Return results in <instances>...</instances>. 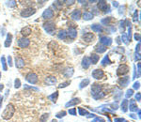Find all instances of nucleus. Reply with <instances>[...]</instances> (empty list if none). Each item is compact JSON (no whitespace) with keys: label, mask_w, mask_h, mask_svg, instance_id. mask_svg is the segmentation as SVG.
Listing matches in <instances>:
<instances>
[{"label":"nucleus","mask_w":141,"mask_h":122,"mask_svg":"<svg viewBox=\"0 0 141 122\" xmlns=\"http://www.w3.org/2000/svg\"><path fill=\"white\" fill-rule=\"evenodd\" d=\"M91 95L95 99H102L106 96V93L103 92V86L99 84H94L91 86Z\"/></svg>","instance_id":"f257e3e1"},{"label":"nucleus","mask_w":141,"mask_h":122,"mask_svg":"<svg viewBox=\"0 0 141 122\" xmlns=\"http://www.w3.org/2000/svg\"><path fill=\"white\" fill-rule=\"evenodd\" d=\"M14 113H15V107H14V105L12 103H9L6 106V108L3 111L1 117L5 120H9V119H10V118L13 117Z\"/></svg>","instance_id":"f03ea898"},{"label":"nucleus","mask_w":141,"mask_h":122,"mask_svg":"<svg viewBox=\"0 0 141 122\" xmlns=\"http://www.w3.org/2000/svg\"><path fill=\"white\" fill-rule=\"evenodd\" d=\"M43 28L48 34L53 35L55 33V30H56V24L52 21H47L46 23L43 24Z\"/></svg>","instance_id":"7ed1b4c3"},{"label":"nucleus","mask_w":141,"mask_h":122,"mask_svg":"<svg viewBox=\"0 0 141 122\" xmlns=\"http://www.w3.org/2000/svg\"><path fill=\"white\" fill-rule=\"evenodd\" d=\"M130 71L129 66L126 64H120L119 66V68L117 69V75L118 76H123L125 74H127Z\"/></svg>","instance_id":"20e7f679"},{"label":"nucleus","mask_w":141,"mask_h":122,"mask_svg":"<svg viewBox=\"0 0 141 122\" xmlns=\"http://www.w3.org/2000/svg\"><path fill=\"white\" fill-rule=\"evenodd\" d=\"M36 13V9L34 8H27V9H24L21 11L20 15L22 16L23 18H28L32 15H34Z\"/></svg>","instance_id":"39448f33"},{"label":"nucleus","mask_w":141,"mask_h":122,"mask_svg":"<svg viewBox=\"0 0 141 122\" xmlns=\"http://www.w3.org/2000/svg\"><path fill=\"white\" fill-rule=\"evenodd\" d=\"M26 80L27 82H29L30 84H32V85H35V84H37V82H38L39 79H38V75L35 73H29L27 74Z\"/></svg>","instance_id":"423d86ee"},{"label":"nucleus","mask_w":141,"mask_h":122,"mask_svg":"<svg viewBox=\"0 0 141 122\" xmlns=\"http://www.w3.org/2000/svg\"><path fill=\"white\" fill-rule=\"evenodd\" d=\"M91 75H92V77L94 79L101 80V79H103L105 77V73H104V71L101 70V69H96V70H94L92 72Z\"/></svg>","instance_id":"0eeeda50"},{"label":"nucleus","mask_w":141,"mask_h":122,"mask_svg":"<svg viewBox=\"0 0 141 122\" xmlns=\"http://www.w3.org/2000/svg\"><path fill=\"white\" fill-rule=\"evenodd\" d=\"M18 46L20 47V48H23V49H25V48H27L29 44H30V41L27 39V38H21V39H19V41H18Z\"/></svg>","instance_id":"6e6552de"},{"label":"nucleus","mask_w":141,"mask_h":122,"mask_svg":"<svg viewBox=\"0 0 141 122\" xmlns=\"http://www.w3.org/2000/svg\"><path fill=\"white\" fill-rule=\"evenodd\" d=\"M54 10L51 8H48L47 9H45L42 13V18L45 20H49V19L53 18L54 17Z\"/></svg>","instance_id":"1a4fd4ad"},{"label":"nucleus","mask_w":141,"mask_h":122,"mask_svg":"<svg viewBox=\"0 0 141 122\" xmlns=\"http://www.w3.org/2000/svg\"><path fill=\"white\" fill-rule=\"evenodd\" d=\"M100 43L104 46H110L112 44V39L109 37H101L100 38Z\"/></svg>","instance_id":"9d476101"},{"label":"nucleus","mask_w":141,"mask_h":122,"mask_svg":"<svg viewBox=\"0 0 141 122\" xmlns=\"http://www.w3.org/2000/svg\"><path fill=\"white\" fill-rule=\"evenodd\" d=\"M94 38H95V36H94L93 33L88 32V33H86V34H84L82 36V40L84 41H86V42H91V41H94Z\"/></svg>","instance_id":"9b49d317"},{"label":"nucleus","mask_w":141,"mask_h":122,"mask_svg":"<svg viewBox=\"0 0 141 122\" xmlns=\"http://www.w3.org/2000/svg\"><path fill=\"white\" fill-rule=\"evenodd\" d=\"M66 32H67V37H69L71 40H74L75 38L77 37V31H76V29L73 28V27H70L68 29V31Z\"/></svg>","instance_id":"f8f14e48"},{"label":"nucleus","mask_w":141,"mask_h":122,"mask_svg":"<svg viewBox=\"0 0 141 122\" xmlns=\"http://www.w3.org/2000/svg\"><path fill=\"white\" fill-rule=\"evenodd\" d=\"M25 60L22 58V57H20V56H16V58H15V66H16V68L18 69H22L25 67Z\"/></svg>","instance_id":"ddd939ff"},{"label":"nucleus","mask_w":141,"mask_h":122,"mask_svg":"<svg viewBox=\"0 0 141 122\" xmlns=\"http://www.w3.org/2000/svg\"><path fill=\"white\" fill-rule=\"evenodd\" d=\"M81 15H82V12H81V10L80 9H74L71 13H70V17L72 20H80L81 18Z\"/></svg>","instance_id":"4468645a"},{"label":"nucleus","mask_w":141,"mask_h":122,"mask_svg":"<svg viewBox=\"0 0 141 122\" xmlns=\"http://www.w3.org/2000/svg\"><path fill=\"white\" fill-rule=\"evenodd\" d=\"M129 81H130V77H123V78H119L118 83H119V85L121 87H125V86H128V84H129Z\"/></svg>","instance_id":"2eb2a0df"},{"label":"nucleus","mask_w":141,"mask_h":122,"mask_svg":"<svg viewBox=\"0 0 141 122\" xmlns=\"http://www.w3.org/2000/svg\"><path fill=\"white\" fill-rule=\"evenodd\" d=\"M81 102V99L79 98H73L72 99H70V101H68L66 104H65V106H66L67 108L68 107H71V106H74L76 104H78Z\"/></svg>","instance_id":"dca6fc26"},{"label":"nucleus","mask_w":141,"mask_h":122,"mask_svg":"<svg viewBox=\"0 0 141 122\" xmlns=\"http://www.w3.org/2000/svg\"><path fill=\"white\" fill-rule=\"evenodd\" d=\"M45 83L49 86H54V85L57 84V78L55 76H52V75L47 76L45 78Z\"/></svg>","instance_id":"f3484780"},{"label":"nucleus","mask_w":141,"mask_h":122,"mask_svg":"<svg viewBox=\"0 0 141 122\" xmlns=\"http://www.w3.org/2000/svg\"><path fill=\"white\" fill-rule=\"evenodd\" d=\"M128 109H130V111L132 112H136L137 110H139L135 99H130V104H128Z\"/></svg>","instance_id":"a211bd4d"},{"label":"nucleus","mask_w":141,"mask_h":122,"mask_svg":"<svg viewBox=\"0 0 141 122\" xmlns=\"http://www.w3.org/2000/svg\"><path fill=\"white\" fill-rule=\"evenodd\" d=\"M31 33H32V30H31L30 27L28 26H25L22 28V30H21V34L23 35L24 38H26V37L29 36Z\"/></svg>","instance_id":"6ab92c4d"},{"label":"nucleus","mask_w":141,"mask_h":122,"mask_svg":"<svg viewBox=\"0 0 141 122\" xmlns=\"http://www.w3.org/2000/svg\"><path fill=\"white\" fill-rule=\"evenodd\" d=\"M98 8H99L100 10L106 11V9H108V5H107V3H106V1L102 0V1H99V2H98Z\"/></svg>","instance_id":"aec40b11"},{"label":"nucleus","mask_w":141,"mask_h":122,"mask_svg":"<svg viewBox=\"0 0 141 122\" xmlns=\"http://www.w3.org/2000/svg\"><path fill=\"white\" fill-rule=\"evenodd\" d=\"M99 59H100V55H98L97 54H90V57H89L90 64H93V65L97 64L98 61H99Z\"/></svg>","instance_id":"412c9836"},{"label":"nucleus","mask_w":141,"mask_h":122,"mask_svg":"<svg viewBox=\"0 0 141 122\" xmlns=\"http://www.w3.org/2000/svg\"><path fill=\"white\" fill-rule=\"evenodd\" d=\"M89 66H90V61H89V58H88V56L83 57V59H82V67H83L85 70H87V69L89 68Z\"/></svg>","instance_id":"4be33fe9"},{"label":"nucleus","mask_w":141,"mask_h":122,"mask_svg":"<svg viewBox=\"0 0 141 122\" xmlns=\"http://www.w3.org/2000/svg\"><path fill=\"white\" fill-rule=\"evenodd\" d=\"M74 73V70L73 68H67L65 71H63V75L67 78H69V77L72 76V74Z\"/></svg>","instance_id":"5701e85b"},{"label":"nucleus","mask_w":141,"mask_h":122,"mask_svg":"<svg viewBox=\"0 0 141 122\" xmlns=\"http://www.w3.org/2000/svg\"><path fill=\"white\" fill-rule=\"evenodd\" d=\"M11 42H12V35L9 33L8 35H7V39H6V41H5V43H4V46L5 47H9V46L11 45Z\"/></svg>","instance_id":"b1692460"},{"label":"nucleus","mask_w":141,"mask_h":122,"mask_svg":"<svg viewBox=\"0 0 141 122\" xmlns=\"http://www.w3.org/2000/svg\"><path fill=\"white\" fill-rule=\"evenodd\" d=\"M106 50H107V48H106V46L102 45V44H98V45L95 47V51H96L97 53H99V54L105 53Z\"/></svg>","instance_id":"393cba45"},{"label":"nucleus","mask_w":141,"mask_h":122,"mask_svg":"<svg viewBox=\"0 0 141 122\" xmlns=\"http://www.w3.org/2000/svg\"><path fill=\"white\" fill-rule=\"evenodd\" d=\"M57 98H58V92H57V91L54 92L53 94H51V95L48 96V99H50V100H52V102H54V103L57 102Z\"/></svg>","instance_id":"a878e982"},{"label":"nucleus","mask_w":141,"mask_h":122,"mask_svg":"<svg viewBox=\"0 0 141 122\" xmlns=\"http://www.w3.org/2000/svg\"><path fill=\"white\" fill-rule=\"evenodd\" d=\"M128 104H129V101H128L127 99H123L122 100V102H121V111L123 112V113H126L128 110Z\"/></svg>","instance_id":"bb28decb"},{"label":"nucleus","mask_w":141,"mask_h":122,"mask_svg":"<svg viewBox=\"0 0 141 122\" xmlns=\"http://www.w3.org/2000/svg\"><path fill=\"white\" fill-rule=\"evenodd\" d=\"M89 83H90V80L89 79H88V78H86V79H84V80H82L81 81V83H80L79 85V88H84V87H86V86H88V85H89Z\"/></svg>","instance_id":"cd10ccee"},{"label":"nucleus","mask_w":141,"mask_h":122,"mask_svg":"<svg viewBox=\"0 0 141 122\" xmlns=\"http://www.w3.org/2000/svg\"><path fill=\"white\" fill-rule=\"evenodd\" d=\"M83 19H84L85 21H89V20L93 19V14L88 12V11H85L84 13H83Z\"/></svg>","instance_id":"c85d7f7f"},{"label":"nucleus","mask_w":141,"mask_h":122,"mask_svg":"<svg viewBox=\"0 0 141 122\" xmlns=\"http://www.w3.org/2000/svg\"><path fill=\"white\" fill-rule=\"evenodd\" d=\"M91 29H92V31L97 32V33H100V32L103 31V27L100 24H96L91 25Z\"/></svg>","instance_id":"c756f323"},{"label":"nucleus","mask_w":141,"mask_h":122,"mask_svg":"<svg viewBox=\"0 0 141 122\" xmlns=\"http://www.w3.org/2000/svg\"><path fill=\"white\" fill-rule=\"evenodd\" d=\"M58 39L59 40H66L67 39V32L66 30H60V31L58 32Z\"/></svg>","instance_id":"7c9ffc66"},{"label":"nucleus","mask_w":141,"mask_h":122,"mask_svg":"<svg viewBox=\"0 0 141 122\" xmlns=\"http://www.w3.org/2000/svg\"><path fill=\"white\" fill-rule=\"evenodd\" d=\"M112 62L110 61V59H109V56L106 54V56L104 57V59L102 60V62H101V64L103 65V66H106V65H109V64H111Z\"/></svg>","instance_id":"2f4dec72"},{"label":"nucleus","mask_w":141,"mask_h":122,"mask_svg":"<svg viewBox=\"0 0 141 122\" xmlns=\"http://www.w3.org/2000/svg\"><path fill=\"white\" fill-rule=\"evenodd\" d=\"M49 118V114L48 113H45L43 114L42 116H40V122H46L47 119Z\"/></svg>","instance_id":"473e14b6"},{"label":"nucleus","mask_w":141,"mask_h":122,"mask_svg":"<svg viewBox=\"0 0 141 122\" xmlns=\"http://www.w3.org/2000/svg\"><path fill=\"white\" fill-rule=\"evenodd\" d=\"M110 21H111V17H106V18L105 19H102L101 23L103 24H105V25H107L108 24L110 23Z\"/></svg>","instance_id":"72a5a7b5"},{"label":"nucleus","mask_w":141,"mask_h":122,"mask_svg":"<svg viewBox=\"0 0 141 122\" xmlns=\"http://www.w3.org/2000/svg\"><path fill=\"white\" fill-rule=\"evenodd\" d=\"M66 112L65 111H60V112H58V113L56 115V118H64L65 116H66Z\"/></svg>","instance_id":"f704fd0d"},{"label":"nucleus","mask_w":141,"mask_h":122,"mask_svg":"<svg viewBox=\"0 0 141 122\" xmlns=\"http://www.w3.org/2000/svg\"><path fill=\"white\" fill-rule=\"evenodd\" d=\"M70 81H66L64 83H61L59 86H58V88H64V87H67L68 86H70Z\"/></svg>","instance_id":"c9c22d12"},{"label":"nucleus","mask_w":141,"mask_h":122,"mask_svg":"<svg viewBox=\"0 0 141 122\" xmlns=\"http://www.w3.org/2000/svg\"><path fill=\"white\" fill-rule=\"evenodd\" d=\"M78 112H79V115L80 116H86V115H88V111L87 110H85V109L83 108H78Z\"/></svg>","instance_id":"e433bc0d"},{"label":"nucleus","mask_w":141,"mask_h":122,"mask_svg":"<svg viewBox=\"0 0 141 122\" xmlns=\"http://www.w3.org/2000/svg\"><path fill=\"white\" fill-rule=\"evenodd\" d=\"M1 63H2V66H3V70H4V71H7L8 68H7V65H6V59H5V56H2V57H1Z\"/></svg>","instance_id":"4c0bfd02"},{"label":"nucleus","mask_w":141,"mask_h":122,"mask_svg":"<svg viewBox=\"0 0 141 122\" xmlns=\"http://www.w3.org/2000/svg\"><path fill=\"white\" fill-rule=\"evenodd\" d=\"M21 86V81H20V79H15V81H14V87L15 88H19Z\"/></svg>","instance_id":"58836bf2"},{"label":"nucleus","mask_w":141,"mask_h":122,"mask_svg":"<svg viewBox=\"0 0 141 122\" xmlns=\"http://www.w3.org/2000/svg\"><path fill=\"white\" fill-rule=\"evenodd\" d=\"M121 40H122V41H123L125 44H129V39H128V37L125 35V34H123L122 36H121Z\"/></svg>","instance_id":"ea45409f"},{"label":"nucleus","mask_w":141,"mask_h":122,"mask_svg":"<svg viewBox=\"0 0 141 122\" xmlns=\"http://www.w3.org/2000/svg\"><path fill=\"white\" fill-rule=\"evenodd\" d=\"M133 94H134V90H133V89H128L127 92H126V94H125V97H126V99L130 98V97H132Z\"/></svg>","instance_id":"a19ab883"},{"label":"nucleus","mask_w":141,"mask_h":122,"mask_svg":"<svg viewBox=\"0 0 141 122\" xmlns=\"http://www.w3.org/2000/svg\"><path fill=\"white\" fill-rule=\"evenodd\" d=\"M92 122H106V120H105L104 118L97 117V118H95V119H93Z\"/></svg>","instance_id":"79ce46f5"},{"label":"nucleus","mask_w":141,"mask_h":122,"mask_svg":"<svg viewBox=\"0 0 141 122\" xmlns=\"http://www.w3.org/2000/svg\"><path fill=\"white\" fill-rule=\"evenodd\" d=\"M69 114L71 116H76V108H71L69 110Z\"/></svg>","instance_id":"37998d69"},{"label":"nucleus","mask_w":141,"mask_h":122,"mask_svg":"<svg viewBox=\"0 0 141 122\" xmlns=\"http://www.w3.org/2000/svg\"><path fill=\"white\" fill-rule=\"evenodd\" d=\"M133 87H134L135 89H138V88L140 87V83H139V82H136V83L134 84V86H133Z\"/></svg>","instance_id":"c03bdc74"},{"label":"nucleus","mask_w":141,"mask_h":122,"mask_svg":"<svg viewBox=\"0 0 141 122\" xmlns=\"http://www.w3.org/2000/svg\"><path fill=\"white\" fill-rule=\"evenodd\" d=\"M8 64H9V67H12V58H11V56L8 57Z\"/></svg>","instance_id":"a18cd8bd"},{"label":"nucleus","mask_w":141,"mask_h":122,"mask_svg":"<svg viewBox=\"0 0 141 122\" xmlns=\"http://www.w3.org/2000/svg\"><path fill=\"white\" fill-rule=\"evenodd\" d=\"M140 99H141L140 92H137V94H136V99H137V101H140Z\"/></svg>","instance_id":"49530a36"},{"label":"nucleus","mask_w":141,"mask_h":122,"mask_svg":"<svg viewBox=\"0 0 141 122\" xmlns=\"http://www.w3.org/2000/svg\"><path fill=\"white\" fill-rule=\"evenodd\" d=\"M64 2H65V3H66L68 6H71V5L74 4L75 1H74V0H70V1H64Z\"/></svg>","instance_id":"de8ad7c7"},{"label":"nucleus","mask_w":141,"mask_h":122,"mask_svg":"<svg viewBox=\"0 0 141 122\" xmlns=\"http://www.w3.org/2000/svg\"><path fill=\"white\" fill-rule=\"evenodd\" d=\"M114 122H125V119L122 118H115L114 119Z\"/></svg>","instance_id":"09e8293b"},{"label":"nucleus","mask_w":141,"mask_h":122,"mask_svg":"<svg viewBox=\"0 0 141 122\" xmlns=\"http://www.w3.org/2000/svg\"><path fill=\"white\" fill-rule=\"evenodd\" d=\"M137 15H138V11L136 10L135 13H134V21H135V22H137Z\"/></svg>","instance_id":"8fccbe9b"},{"label":"nucleus","mask_w":141,"mask_h":122,"mask_svg":"<svg viewBox=\"0 0 141 122\" xmlns=\"http://www.w3.org/2000/svg\"><path fill=\"white\" fill-rule=\"evenodd\" d=\"M136 52H138V54H139V52H140V42H138L137 43V47H136Z\"/></svg>","instance_id":"3c124183"},{"label":"nucleus","mask_w":141,"mask_h":122,"mask_svg":"<svg viewBox=\"0 0 141 122\" xmlns=\"http://www.w3.org/2000/svg\"><path fill=\"white\" fill-rule=\"evenodd\" d=\"M135 39H136L137 41H140V34H139V33H136V34H135Z\"/></svg>","instance_id":"603ef678"},{"label":"nucleus","mask_w":141,"mask_h":122,"mask_svg":"<svg viewBox=\"0 0 141 122\" xmlns=\"http://www.w3.org/2000/svg\"><path fill=\"white\" fill-rule=\"evenodd\" d=\"M25 88H30V89H34V90H39L38 88H36V87H33V86H25Z\"/></svg>","instance_id":"864d4df0"},{"label":"nucleus","mask_w":141,"mask_h":122,"mask_svg":"<svg viewBox=\"0 0 141 122\" xmlns=\"http://www.w3.org/2000/svg\"><path fill=\"white\" fill-rule=\"evenodd\" d=\"M2 102H3V98H2V96L0 95V108L2 106Z\"/></svg>","instance_id":"5fc2aeb1"},{"label":"nucleus","mask_w":141,"mask_h":122,"mask_svg":"<svg viewBox=\"0 0 141 122\" xmlns=\"http://www.w3.org/2000/svg\"><path fill=\"white\" fill-rule=\"evenodd\" d=\"M116 41H117V43H118V44H120V38H119V37H118V38L116 39Z\"/></svg>","instance_id":"6e6d98bb"},{"label":"nucleus","mask_w":141,"mask_h":122,"mask_svg":"<svg viewBox=\"0 0 141 122\" xmlns=\"http://www.w3.org/2000/svg\"><path fill=\"white\" fill-rule=\"evenodd\" d=\"M130 117H131V118H135V119H137V117H136V115H134V114H131V115H130Z\"/></svg>","instance_id":"4d7b16f0"},{"label":"nucleus","mask_w":141,"mask_h":122,"mask_svg":"<svg viewBox=\"0 0 141 122\" xmlns=\"http://www.w3.org/2000/svg\"><path fill=\"white\" fill-rule=\"evenodd\" d=\"M3 88H4V85H2V84H1V85H0V91L3 90Z\"/></svg>","instance_id":"13d9d810"},{"label":"nucleus","mask_w":141,"mask_h":122,"mask_svg":"<svg viewBox=\"0 0 141 122\" xmlns=\"http://www.w3.org/2000/svg\"><path fill=\"white\" fill-rule=\"evenodd\" d=\"M113 6H114V7H118V6H119L118 2H113Z\"/></svg>","instance_id":"bf43d9fd"},{"label":"nucleus","mask_w":141,"mask_h":122,"mask_svg":"<svg viewBox=\"0 0 141 122\" xmlns=\"http://www.w3.org/2000/svg\"><path fill=\"white\" fill-rule=\"evenodd\" d=\"M52 122H57V121L56 120V119H53V120H52Z\"/></svg>","instance_id":"052dcab7"},{"label":"nucleus","mask_w":141,"mask_h":122,"mask_svg":"<svg viewBox=\"0 0 141 122\" xmlns=\"http://www.w3.org/2000/svg\"><path fill=\"white\" fill-rule=\"evenodd\" d=\"M125 122H128V121H125Z\"/></svg>","instance_id":"680f3d73"}]
</instances>
